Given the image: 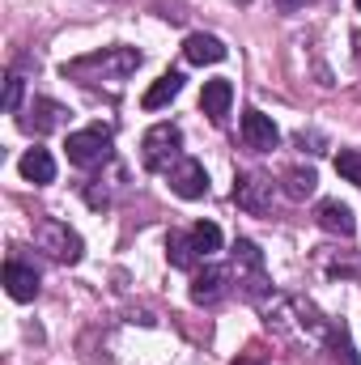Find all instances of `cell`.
I'll use <instances>...</instances> for the list:
<instances>
[{"label": "cell", "mask_w": 361, "mask_h": 365, "mask_svg": "<svg viewBox=\"0 0 361 365\" xmlns=\"http://www.w3.org/2000/svg\"><path fill=\"white\" fill-rule=\"evenodd\" d=\"M179 149H183V132L175 123H158V128H149L145 140H141V166L153 170V175H166V170L183 158Z\"/></svg>", "instance_id": "1"}, {"label": "cell", "mask_w": 361, "mask_h": 365, "mask_svg": "<svg viewBox=\"0 0 361 365\" xmlns=\"http://www.w3.org/2000/svg\"><path fill=\"white\" fill-rule=\"evenodd\" d=\"M93 68L111 73V81H123L128 73H136V68H141V51H136V47L98 51V56H86V60H73V64H64V77H81V81H90Z\"/></svg>", "instance_id": "2"}, {"label": "cell", "mask_w": 361, "mask_h": 365, "mask_svg": "<svg viewBox=\"0 0 361 365\" xmlns=\"http://www.w3.org/2000/svg\"><path fill=\"white\" fill-rule=\"evenodd\" d=\"M64 153H68V162L81 166V170L102 166V162L111 158V128H106V123H90V128H81V132H68Z\"/></svg>", "instance_id": "3"}, {"label": "cell", "mask_w": 361, "mask_h": 365, "mask_svg": "<svg viewBox=\"0 0 361 365\" xmlns=\"http://www.w3.org/2000/svg\"><path fill=\"white\" fill-rule=\"evenodd\" d=\"M34 242L56 259V264H77L81 259V238L64 225V221H43L34 230Z\"/></svg>", "instance_id": "4"}, {"label": "cell", "mask_w": 361, "mask_h": 365, "mask_svg": "<svg viewBox=\"0 0 361 365\" xmlns=\"http://www.w3.org/2000/svg\"><path fill=\"white\" fill-rule=\"evenodd\" d=\"M166 179H171V191H175L179 200H204V195H208V170H204V162H195V158H179V162L166 170Z\"/></svg>", "instance_id": "5"}, {"label": "cell", "mask_w": 361, "mask_h": 365, "mask_svg": "<svg viewBox=\"0 0 361 365\" xmlns=\"http://www.w3.org/2000/svg\"><path fill=\"white\" fill-rule=\"evenodd\" d=\"M230 268H221V264H204L200 272L191 276V302L195 306H217L225 293H230Z\"/></svg>", "instance_id": "6"}, {"label": "cell", "mask_w": 361, "mask_h": 365, "mask_svg": "<svg viewBox=\"0 0 361 365\" xmlns=\"http://www.w3.org/2000/svg\"><path fill=\"white\" fill-rule=\"evenodd\" d=\"M272 191H276V182L268 175H243V179L234 182V204L243 208V212H268L272 208Z\"/></svg>", "instance_id": "7"}, {"label": "cell", "mask_w": 361, "mask_h": 365, "mask_svg": "<svg viewBox=\"0 0 361 365\" xmlns=\"http://www.w3.org/2000/svg\"><path fill=\"white\" fill-rule=\"evenodd\" d=\"M243 140H247V149H255V153L276 149L280 132H276L272 115H264V110H247V115H243Z\"/></svg>", "instance_id": "8"}, {"label": "cell", "mask_w": 361, "mask_h": 365, "mask_svg": "<svg viewBox=\"0 0 361 365\" xmlns=\"http://www.w3.org/2000/svg\"><path fill=\"white\" fill-rule=\"evenodd\" d=\"M4 293H9L13 302H34V297H39V272H34L30 264L9 259V264H4Z\"/></svg>", "instance_id": "9"}, {"label": "cell", "mask_w": 361, "mask_h": 365, "mask_svg": "<svg viewBox=\"0 0 361 365\" xmlns=\"http://www.w3.org/2000/svg\"><path fill=\"white\" fill-rule=\"evenodd\" d=\"M17 170H21V179L26 182L47 187V182H56V158H51L47 149H26L21 162H17Z\"/></svg>", "instance_id": "10"}, {"label": "cell", "mask_w": 361, "mask_h": 365, "mask_svg": "<svg viewBox=\"0 0 361 365\" xmlns=\"http://www.w3.org/2000/svg\"><path fill=\"white\" fill-rule=\"evenodd\" d=\"M230 102H234V86L230 81H204V90H200V110L213 119V123H221L225 115H230Z\"/></svg>", "instance_id": "11"}, {"label": "cell", "mask_w": 361, "mask_h": 365, "mask_svg": "<svg viewBox=\"0 0 361 365\" xmlns=\"http://www.w3.org/2000/svg\"><path fill=\"white\" fill-rule=\"evenodd\" d=\"M183 56H187V64H221L225 60V43L213 38V34H191L183 43Z\"/></svg>", "instance_id": "12"}, {"label": "cell", "mask_w": 361, "mask_h": 365, "mask_svg": "<svg viewBox=\"0 0 361 365\" xmlns=\"http://www.w3.org/2000/svg\"><path fill=\"white\" fill-rule=\"evenodd\" d=\"M234 276H238V280L251 276L255 284H264V255H260V247L247 242V238L234 242Z\"/></svg>", "instance_id": "13"}, {"label": "cell", "mask_w": 361, "mask_h": 365, "mask_svg": "<svg viewBox=\"0 0 361 365\" xmlns=\"http://www.w3.org/2000/svg\"><path fill=\"white\" fill-rule=\"evenodd\" d=\"M319 225H323L327 234L349 238V234H353V212H349V204H340V200H323V204H319Z\"/></svg>", "instance_id": "14"}, {"label": "cell", "mask_w": 361, "mask_h": 365, "mask_svg": "<svg viewBox=\"0 0 361 365\" xmlns=\"http://www.w3.org/2000/svg\"><path fill=\"white\" fill-rule=\"evenodd\" d=\"M179 90H183V77H179V73H162V77L145 90L141 106H145V110H162L171 98H179Z\"/></svg>", "instance_id": "15"}, {"label": "cell", "mask_w": 361, "mask_h": 365, "mask_svg": "<svg viewBox=\"0 0 361 365\" xmlns=\"http://www.w3.org/2000/svg\"><path fill=\"white\" fill-rule=\"evenodd\" d=\"M30 115H34V119H26V128H30V132H51V128H60V123H64V115H68V110H64L60 102H51V98H34V110H30Z\"/></svg>", "instance_id": "16"}, {"label": "cell", "mask_w": 361, "mask_h": 365, "mask_svg": "<svg viewBox=\"0 0 361 365\" xmlns=\"http://www.w3.org/2000/svg\"><path fill=\"white\" fill-rule=\"evenodd\" d=\"M166 259H171V268H183V272L200 264V251H195L191 234H171L166 238Z\"/></svg>", "instance_id": "17"}, {"label": "cell", "mask_w": 361, "mask_h": 365, "mask_svg": "<svg viewBox=\"0 0 361 365\" xmlns=\"http://www.w3.org/2000/svg\"><path fill=\"white\" fill-rule=\"evenodd\" d=\"M285 195L289 200H306V195H315V187H319V175L310 170V166H293V170H285Z\"/></svg>", "instance_id": "18"}, {"label": "cell", "mask_w": 361, "mask_h": 365, "mask_svg": "<svg viewBox=\"0 0 361 365\" xmlns=\"http://www.w3.org/2000/svg\"><path fill=\"white\" fill-rule=\"evenodd\" d=\"M187 234H191V242H195L200 259H208V255H217V251H221V225H213V221H195Z\"/></svg>", "instance_id": "19"}, {"label": "cell", "mask_w": 361, "mask_h": 365, "mask_svg": "<svg viewBox=\"0 0 361 365\" xmlns=\"http://www.w3.org/2000/svg\"><path fill=\"white\" fill-rule=\"evenodd\" d=\"M332 357L336 365H361L357 349H353V340H349V327L340 323V327H332Z\"/></svg>", "instance_id": "20"}, {"label": "cell", "mask_w": 361, "mask_h": 365, "mask_svg": "<svg viewBox=\"0 0 361 365\" xmlns=\"http://www.w3.org/2000/svg\"><path fill=\"white\" fill-rule=\"evenodd\" d=\"M336 175L345 182H353V187H361V149H340L336 153Z\"/></svg>", "instance_id": "21"}, {"label": "cell", "mask_w": 361, "mask_h": 365, "mask_svg": "<svg viewBox=\"0 0 361 365\" xmlns=\"http://www.w3.org/2000/svg\"><path fill=\"white\" fill-rule=\"evenodd\" d=\"M21 93H26V81L13 73V77L4 81V110H9V115H17V110H21Z\"/></svg>", "instance_id": "22"}, {"label": "cell", "mask_w": 361, "mask_h": 365, "mask_svg": "<svg viewBox=\"0 0 361 365\" xmlns=\"http://www.w3.org/2000/svg\"><path fill=\"white\" fill-rule=\"evenodd\" d=\"M353 47H357V56H361V30H353Z\"/></svg>", "instance_id": "23"}, {"label": "cell", "mask_w": 361, "mask_h": 365, "mask_svg": "<svg viewBox=\"0 0 361 365\" xmlns=\"http://www.w3.org/2000/svg\"><path fill=\"white\" fill-rule=\"evenodd\" d=\"M357 13H361V0H357Z\"/></svg>", "instance_id": "24"}]
</instances>
